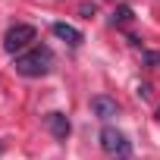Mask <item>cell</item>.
I'll use <instances>...</instances> for the list:
<instances>
[{"mask_svg":"<svg viewBox=\"0 0 160 160\" xmlns=\"http://www.w3.org/2000/svg\"><path fill=\"white\" fill-rule=\"evenodd\" d=\"M101 148H104L110 157H116V160H126V157L132 154L129 138H126L119 129H113V126H104V129H101Z\"/></svg>","mask_w":160,"mask_h":160,"instance_id":"2","label":"cell"},{"mask_svg":"<svg viewBox=\"0 0 160 160\" xmlns=\"http://www.w3.org/2000/svg\"><path fill=\"white\" fill-rule=\"evenodd\" d=\"M91 110H94V116H101V119H113L119 107H116V101H113V98L98 94V98H91Z\"/></svg>","mask_w":160,"mask_h":160,"instance_id":"6","label":"cell"},{"mask_svg":"<svg viewBox=\"0 0 160 160\" xmlns=\"http://www.w3.org/2000/svg\"><path fill=\"white\" fill-rule=\"evenodd\" d=\"M13 66H16V72L25 75V78H41V75H47V69H50V50H47V47H38V50L19 53Z\"/></svg>","mask_w":160,"mask_h":160,"instance_id":"1","label":"cell"},{"mask_svg":"<svg viewBox=\"0 0 160 160\" xmlns=\"http://www.w3.org/2000/svg\"><path fill=\"white\" fill-rule=\"evenodd\" d=\"M129 19H132V7H129V3H122V7L113 10V16H110L113 25H122V22H129Z\"/></svg>","mask_w":160,"mask_h":160,"instance_id":"7","label":"cell"},{"mask_svg":"<svg viewBox=\"0 0 160 160\" xmlns=\"http://www.w3.org/2000/svg\"><path fill=\"white\" fill-rule=\"evenodd\" d=\"M0 154H3V144H0Z\"/></svg>","mask_w":160,"mask_h":160,"instance_id":"10","label":"cell"},{"mask_svg":"<svg viewBox=\"0 0 160 160\" xmlns=\"http://www.w3.org/2000/svg\"><path fill=\"white\" fill-rule=\"evenodd\" d=\"M138 98H151V85H138Z\"/></svg>","mask_w":160,"mask_h":160,"instance_id":"9","label":"cell"},{"mask_svg":"<svg viewBox=\"0 0 160 160\" xmlns=\"http://www.w3.org/2000/svg\"><path fill=\"white\" fill-rule=\"evenodd\" d=\"M35 38H38L35 25H25V22H19V25H13V28L3 35V50H7V53H19V50H25V47H28Z\"/></svg>","mask_w":160,"mask_h":160,"instance_id":"3","label":"cell"},{"mask_svg":"<svg viewBox=\"0 0 160 160\" xmlns=\"http://www.w3.org/2000/svg\"><path fill=\"white\" fill-rule=\"evenodd\" d=\"M126 160H129V157H126Z\"/></svg>","mask_w":160,"mask_h":160,"instance_id":"12","label":"cell"},{"mask_svg":"<svg viewBox=\"0 0 160 160\" xmlns=\"http://www.w3.org/2000/svg\"><path fill=\"white\" fill-rule=\"evenodd\" d=\"M50 32H53V35H57L60 41H66L69 47H78V44L85 41V35L78 32L75 25H69V22H53V25H50Z\"/></svg>","mask_w":160,"mask_h":160,"instance_id":"5","label":"cell"},{"mask_svg":"<svg viewBox=\"0 0 160 160\" xmlns=\"http://www.w3.org/2000/svg\"><path fill=\"white\" fill-rule=\"evenodd\" d=\"M157 116H160V107H157Z\"/></svg>","mask_w":160,"mask_h":160,"instance_id":"11","label":"cell"},{"mask_svg":"<svg viewBox=\"0 0 160 160\" xmlns=\"http://www.w3.org/2000/svg\"><path fill=\"white\" fill-rule=\"evenodd\" d=\"M44 126H47L50 135L60 138V141H66V135H69V129H72V122H69V116H66L63 110H50V113L44 116Z\"/></svg>","mask_w":160,"mask_h":160,"instance_id":"4","label":"cell"},{"mask_svg":"<svg viewBox=\"0 0 160 160\" xmlns=\"http://www.w3.org/2000/svg\"><path fill=\"white\" fill-rule=\"evenodd\" d=\"M78 13H82L85 19H91V16L98 13V7H94V3H82V7H78Z\"/></svg>","mask_w":160,"mask_h":160,"instance_id":"8","label":"cell"}]
</instances>
